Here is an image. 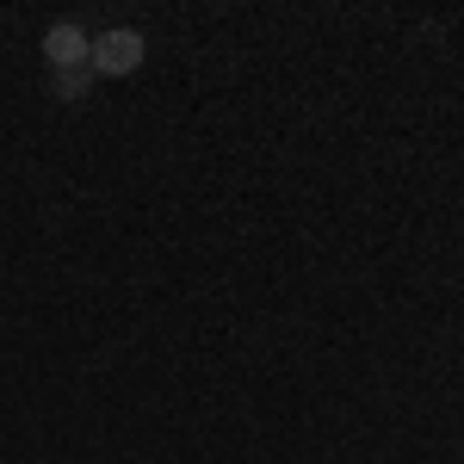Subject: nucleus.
Returning a JSON list of instances; mask_svg holds the SVG:
<instances>
[{"mask_svg":"<svg viewBox=\"0 0 464 464\" xmlns=\"http://www.w3.org/2000/svg\"><path fill=\"white\" fill-rule=\"evenodd\" d=\"M87 87H93V69H56L50 74V93L56 100H87Z\"/></svg>","mask_w":464,"mask_h":464,"instance_id":"7ed1b4c3","label":"nucleus"},{"mask_svg":"<svg viewBox=\"0 0 464 464\" xmlns=\"http://www.w3.org/2000/svg\"><path fill=\"white\" fill-rule=\"evenodd\" d=\"M143 32H130V25H118V32H100L93 37V56H87V69L93 74H137L143 69Z\"/></svg>","mask_w":464,"mask_h":464,"instance_id":"f257e3e1","label":"nucleus"},{"mask_svg":"<svg viewBox=\"0 0 464 464\" xmlns=\"http://www.w3.org/2000/svg\"><path fill=\"white\" fill-rule=\"evenodd\" d=\"M44 56H50V74L56 69H87V56H93V37L81 32V25H50L44 32Z\"/></svg>","mask_w":464,"mask_h":464,"instance_id":"f03ea898","label":"nucleus"}]
</instances>
